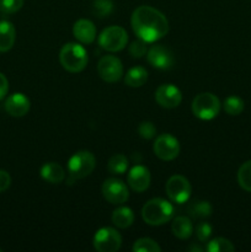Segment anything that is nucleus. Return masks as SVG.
I'll list each match as a JSON object with an SVG mask.
<instances>
[{"label": "nucleus", "instance_id": "aec40b11", "mask_svg": "<svg viewBox=\"0 0 251 252\" xmlns=\"http://www.w3.org/2000/svg\"><path fill=\"white\" fill-rule=\"evenodd\" d=\"M134 221V213L128 207H120V208L115 209L112 213V223L115 224L117 228L126 229L129 228Z\"/></svg>", "mask_w": 251, "mask_h": 252}, {"label": "nucleus", "instance_id": "4be33fe9", "mask_svg": "<svg viewBox=\"0 0 251 252\" xmlns=\"http://www.w3.org/2000/svg\"><path fill=\"white\" fill-rule=\"evenodd\" d=\"M188 213L189 216L197 219L208 218L212 214V206L207 201H194L189 204Z\"/></svg>", "mask_w": 251, "mask_h": 252}, {"label": "nucleus", "instance_id": "dca6fc26", "mask_svg": "<svg viewBox=\"0 0 251 252\" xmlns=\"http://www.w3.org/2000/svg\"><path fill=\"white\" fill-rule=\"evenodd\" d=\"M73 34L81 43L90 44L96 38V27L90 20L80 19L74 24Z\"/></svg>", "mask_w": 251, "mask_h": 252}, {"label": "nucleus", "instance_id": "cd10ccee", "mask_svg": "<svg viewBox=\"0 0 251 252\" xmlns=\"http://www.w3.org/2000/svg\"><path fill=\"white\" fill-rule=\"evenodd\" d=\"M113 4L111 0H95L93 4V12L97 17H106L112 12Z\"/></svg>", "mask_w": 251, "mask_h": 252}, {"label": "nucleus", "instance_id": "f8f14e48", "mask_svg": "<svg viewBox=\"0 0 251 252\" xmlns=\"http://www.w3.org/2000/svg\"><path fill=\"white\" fill-rule=\"evenodd\" d=\"M147 59L150 65L160 69V70H167V69L172 68L175 63L172 52L165 46H160V44H155L148 49Z\"/></svg>", "mask_w": 251, "mask_h": 252}, {"label": "nucleus", "instance_id": "c9c22d12", "mask_svg": "<svg viewBox=\"0 0 251 252\" xmlns=\"http://www.w3.org/2000/svg\"><path fill=\"white\" fill-rule=\"evenodd\" d=\"M0 252H1V249H0Z\"/></svg>", "mask_w": 251, "mask_h": 252}, {"label": "nucleus", "instance_id": "c85d7f7f", "mask_svg": "<svg viewBox=\"0 0 251 252\" xmlns=\"http://www.w3.org/2000/svg\"><path fill=\"white\" fill-rule=\"evenodd\" d=\"M24 6V0H0V12L11 15L19 11Z\"/></svg>", "mask_w": 251, "mask_h": 252}, {"label": "nucleus", "instance_id": "9d476101", "mask_svg": "<svg viewBox=\"0 0 251 252\" xmlns=\"http://www.w3.org/2000/svg\"><path fill=\"white\" fill-rule=\"evenodd\" d=\"M97 73L102 80L116 83L123 75L122 62L115 56H105L98 61Z\"/></svg>", "mask_w": 251, "mask_h": 252}, {"label": "nucleus", "instance_id": "c756f323", "mask_svg": "<svg viewBox=\"0 0 251 252\" xmlns=\"http://www.w3.org/2000/svg\"><path fill=\"white\" fill-rule=\"evenodd\" d=\"M147 42L143 41V39H138V41H134L129 46V53L133 58H142L147 54Z\"/></svg>", "mask_w": 251, "mask_h": 252}, {"label": "nucleus", "instance_id": "20e7f679", "mask_svg": "<svg viewBox=\"0 0 251 252\" xmlns=\"http://www.w3.org/2000/svg\"><path fill=\"white\" fill-rule=\"evenodd\" d=\"M96 166V159L93 153L88 150H81L75 153L73 157L69 159L68 162V172L71 181L84 179L89 176L94 171Z\"/></svg>", "mask_w": 251, "mask_h": 252}, {"label": "nucleus", "instance_id": "ddd939ff", "mask_svg": "<svg viewBox=\"0 0 251 252\" xmlns=\"http://www.w3.org/2000/svg\"><path fill=\"white\" fill-rule=\"evenodd\" d=\"M155 100L161 107L164 108H175L181 103L182 94L172 84H164L160 85L155 91Z\"/></svg>", "mask_w": 251, "mask_h": 252}, {"label": "nucleus", "instance_id": "0eeeda50", "mask_svg": "<svg viewBox=\"0 0 251 252\" xmlns=\"http://www.w3.org/2000/svg\"><path fill=\"white\" fill-rule=\"evenodd\" d=\"M167 197L171 199L174 203H186L191 197L192 187L188 180L181 175H174L170 177L165 186Z\"/></svg>", "mask_w": 251, "mask_h": 252}, {"label": "nucleus", "instance_id": "423d86ee", "mask_svg": "<svg viewBox=\"0 0 251 252\" xmlns=\"http://www.w3.org/2000/svg\"><path fill=\"white\" fill-rule=\"evenodd\" d=\"M128 42V34L121 26H110L103 30L98 36V44L101 48L108 52L122 51Z\"/></svg>", "mask_w": 251, "mask_h": 252}, {"label": "nucleus", "instance_id": "7ed1b4c3", "mask_svg": "<svg viewBox=\"0 0 251 252\" xmlns=\"http://www.w3.org/2000/svg\"><path fill=\"white\" fill-rule=\"evenodd\" d=\"M59 61L65 70L79 73L84 70L88 64V52L79 43H66L62 47Z\"/></svg>", "mask_w": 251, "mask_h": 252}, {"label": "nucleus", "instance_id": "f03ea898", "mask_svg": "<svg viewBox=\"0 0 251 252\" xmlns=\"http://www.w3.org/2000/svg\"><path fill=\"white\" fill-rule=\"evenodd\" d=\"M142 217L149 225H162L174 218V207L166 199L153 198L143 206Z\"/></svg>", "mask_w": 251, "mask_h": 252}, {"label": "nucleus", "instance_id": "f704fd0d", "mask_svg": "<svg viewBox=\"0 0 251 252\" xmlns=\"http://www.w3.org/2000/svg\"><path fill=\"white\" fill-rule=\"evenodd\" d=\"M189 251H204L206 250V249L204 248H199V246H194V245H192V246H189V249H188Z\"/></svg>", "mask_w": 251, "mask_h": 252}, {"label": "nucleus", "instance_id": "1a4fd4ad", "mask_svg": "<svg viewBox=\"0 0 251 252\" xmlns=\"http://www.w3.org/2000/svg\"><path fill=\"white\" fill-rule=\"evenodd\" d=\"M153 149H154L155 155L159 159L165 160V161H170V160L176 159L177 155H179V140L175 137H172L171 134H169V133H164V134L157 135L154 142Z\"/></svg>", "mask_w": 251, "mask_h": 252}, {"label": "nucleus", "instance_id": "2eb2a0df", "mask_svg": "<svg viewBox=\"0 0 251 252\" xmlns=\"http://www.w3.org/2000/svg\"><path fill=\"white\" fill-rule=\"evenodd\" d=\"M31 103L29 97L21 93H15L10 95L5 101V110L12 117H24L30 111Z\"/></svg>", "mask_w": 251, "mask_h": 252}, {"label": "nucleus", "instance_id": "4468645a", "mask_svg": "<svg viewBox=\"0 0 251 252\" xmlns=\"http://www.w3.org/2000/svg\"><path fill=\"white\" fill-rule=\"evenodd\" d=\"M150 180H152V177H150L149 170L142 165L133 166L127 177V182L130 189L135 192H139V193L144 192L149 187Z\"/></svg>", "mask_w": 251, "mask_h": 252}, {"label": "nucleus", "instance_id": "9b49d317", "mask_svg": "<svg viewBox=\"0 0 251 252\" xmlns=\"http://www.w3.org/2000/svg\"><path fill=\"white\" fill-rule=\"evenodd\" d=\"M102 194L106 201L112 204H122L127 202L129 197L128 187L121 180L111 177L107 179L102 185Z\"/></svg>", "mask_w": 251, "mask_h": 252}, {"label": "nucleus", "instance_id": "6ab92c4d", "mask_svg": "<svg viewBox=\"0 0 251 252\" xmlns=\"http://www.w3.org/2000/svg\"><path fill=\"white\" fill-rule=\"evenodd\" d=\"M171 230L176 238L185 240V239H188L192 235L193 225H192V221L187 217H176L172 220Z\"/></svg>", "mask_w": 251, "mask_h": 252}, {"label": "nucleus", "instance_id": "39448f33", "mask_svg": "<svg viewBox=\"0 0 251 252\" xmlns=\"http://www.w3.org/2000/svg\"><path fill=\"white\" fill-rule=\"evenodd\" d=\"M192 113L197 118L203 121L213 120L220 111V101L211 93H203L197 95L192 101Z\"/></svg>", "mask_w": 251, "mask_h": 252}, {"label": "nucleus", "instance_id": "b1692460", "mask_svg": "<svg viewBox=\"0 0 251 252\" xmlns=\"http://www.w3.org/2000/svg\"><path fill=\"white\" fill-rule=\"evenodd\" d=\"M206 251L208 252H231L235 250L231 241L225 238H216L208 241L206 245Z\"/></svg>", "mask_w": 251, "mask_h": 252}, {"label": "nucleus", "instance_id": "a878e982", "mask_svg": "<svg viewBox=\"0 0 251 252\" xmlns=\"http://www.w3.org/2000/svg\"><path fill=\"white\" fill-rule=\"evenodd\" d=\"M245 103L238 96H229L224 101V111L230 116H238L244 111Z\"/></svg>", "mask_w": 251, "mask_h": 252}, {"label": "nucleus", "instance_id": "a211bd4d", "mask_svg": "<svg viewBox=\"0 0 251 252\" xmlns=\"http://www.w3.org/2000/svg\"><path fill=\"white\" fill-rule=\"evenodd\" d=\"M41 177L49 184H61L65 177V171L57 162H47L41 169Z\"/></svg>", "mask_w": 251, "mask_h": 252}, {"label": "nucleus", "instance_id": "412c9836", "mask_svg": "<svg viewBox=\"0 0 251 252\" xmlns=\"http://www.w3.org/2000/svg\"><path fill=\"white\" fill-rule=\"evenodd\" d=\"M148 80V71L143 66H134L126 74L125 83L130 88H140Z\"/></svg>", "mask_w": 251, "mask_h": 252}, {"label": "nucleus", "instance_id": "f257e3e1", "mask_svg": "<svg viewBox=\"0 0 251 252\" xmlns=\"http://www.w3.org/2000/svg\"><path fill=\"white\" fill-rule=\"evenodd\" d=\"M130 24L138 38L147 43L159 41L169 32V21L165 15L148 5H142L133 11Z\"/></svg>", "mask_w": 251, "mask_h": 252}, {"label": "nucleus", "instance_id": "72a5a7b5", "mask_svg": "<svg viewBox=\"0 0 251 252\" xmlns=\"http://www.w3.org/2000/svg\"><path fill=\"white\" fill-rule=\"evenodd\" d=\"M7 91H9V81L4 74L0 73V100L7 95Z\"/></svg>", "mask_w": 251, "mask_h": 252}, {"label": "nucleus", "instance_id": "393cba45", "mask_svg": "<svg viewBox=\"0 0 251 252\" xmlns=\"http://www.w3.org/2000/svg\"><path fill=\"white\" fill-rule=\"evenodd\" d=\"M238 182L245 191L251 192V160L245 161L238 171Z\"/></svg>", "mask_w": 251, "mask_h": 252}, {"label": "nucleus", "instance_id": "f3484780", "mask_svg": "<svg viewBox=\"0 0 251 252\" xmlns=\"http://www.w3.org/2000/svg\"><path fill=\"white\" fill-rule=\"evenodd\" d=\"M16 39V30L10 21H0V52L10 51L14 47Z\"/></svg>", "mask_w": 251, "mask_h": 252}, {"label": "nucleus", "instance_id": "6e6552de", "mask_svg": "<svg viewBox=\"0 0 251 252\" xmlns=\"http://www.w3.org/2000/svg\"><path fill=\"white\" fill-rule=\"evenodd\" d=\"M93 243L98 252H116L122 245V236L116 229L106 226L96 231Z\"/></svg>", "mask_w": 251, "mask_h": 252}, {"label": "nucleus", "instance_id": "2f4dec72", "mask_svg": "<svg viewBox=\"0 0 251 252\" xmlns=\"http://www.w3.org/2000/svg\"><path fill=\"white\" fill-rule=\"evenodd\" d=\"M196 236L201 243H207L209 240V238L212 236L211 224L206 223V221L199 223L196 228Z\"/></svg>", "mask_w": 251, "mask_h": 252}, {"label": "nucleus", "instance_id": "bb28decb", "mask_svg": "<svg viewBox=\"0 0 251 252\" xmlns=\"http://www.w3.org/2000/svg\"><path fill=\"white\" fill-rule=\"evenodd\" d=\"M132 250L134 252H160L161 251V248L153 239L142 238L135 241Z\"/></svg>", "mask_w": 251, "mask_h": 252}, {"label": "nucleus", "instance_id": "5701e85b", "mask_svg": "<svg viewBox=\"0 0 251 252\" xmlns=\"http://www.w3.org/2000/svg\"><path fill=\"white\" fill-rule=\"evenodd\" d=\"M107 169L113 175H123L128 169V159L123 154H115L108 160Z\"/></svg>", "mask_w": 251, "mask_h": 252}, {"label": "nucleus", "instance_id": "7c9ffc66", "mask_svg": "<svg viewBox=\"0 0 251 252\" xmlns=\"http://www.w3.org/2000/svg\"><path fill=\"white\" fill-rule=\"evenodd\" d=\"M138 133H139V135L143 139H153L155 134H157V128H155V126L152 122L145 121V122H142L139 125Z\"/></svg>", "mask_w": 251, "mask_h": 252}, {"label": "nucleus", "instance_id": "473e14b6", "mask_svg": "<svg viewBox=\"0 0 251 252\" xmlns=\"http://www.w3.org/2000/svg\"><path fill=\"white\" fill-rule=\"evenodd\" d=\"M11 185V177H10L9 172L5 170H0V193L5 192Z\"/></svg>", "mask_w": 251, "mask_h": 252}]
</instances>
